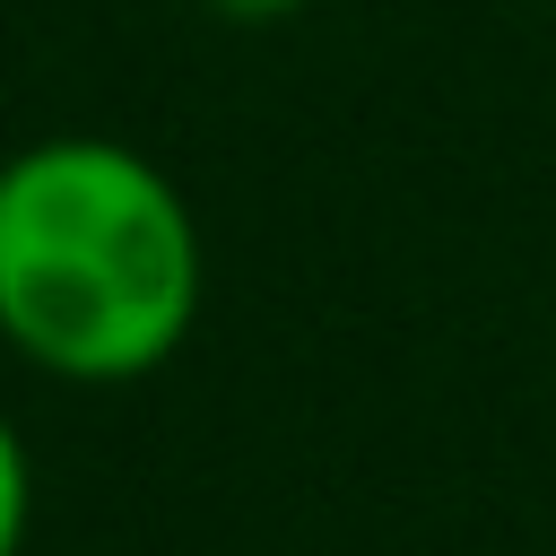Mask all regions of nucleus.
<instances>
[{"label": "nucleus", "instance_id": "nucleus-3", "mask_svg": "<svg viewBox=\"0 0 556 556\" xmlns=\"http://www.w3.org/2000/svg\"><path fill=\"white\" fill-rule=\"evenodd\" d=\"M208 17H226V26H278V17H295L304 0H200Z\"/></svg>", "mask_w": 556, "mask_h": 556}, {"label": "nucleus", "instance_id": "nucleus-2", "mask_svg": "<svg viewBox=\"0 0 556 556\" xmlns=\"http://www.w3.org/2000/svg\"><path fill=\"white\" fill-rule=\"evenodd\" d=\"M26 530H35V460L0 408V556H26Z\"/></svg>", "mask_w": 556, "mask_h": 556}, {"label": "nucleus", "instance_id": "nucleus-1", "mask_svg": "<svg viewBox=\"0 0 556 556\" xmlns=\"http://www.w3.org/2000/svg\"><path fill=\"white\" fill-rule=\"evenodd\" d=\"M208 243L156 156L52 130L0 156V348L70 391L148 382L182 356Z\"/></svg>", "mask_w": 556, "mask_h": 556}]
</instances>
